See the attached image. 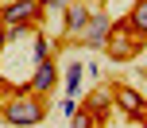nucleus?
<instances>
[{
	"instance_id": "nucleus-3",
	"label": "nucleus",
	"mask_w": 147,
	"mask_h": 128,
	"mask_svg": "<svg viewBox=\"0 0 147 128\" xmlns=\"http://www.w3.org/2000/svg\"><path fill=\"white\" fill-rule=\"evenodd\" d=\"M101 12V4L97 0H70V8L62 12V31H66V39H78L81 27L89 23V16Z\"/></svg>"
},
{
	"instance_id": "nucleus-11",
	"label": "nucleus",
	"mask_w": 147,
	"mask_h": 128,
	"mask_svg": "<svg viewBox=\"0 0 147 128\" xmlns=\"http://www.w3.org/2000/svg\"><path fill=\"white\" fill-rule=\"evenodd\" d=\"M31 43H35V62H39V58H51V39H47L43 31H35Z\"/></svg>"
},
{
	"instance_id": "nucleus-1",
	"label": "nucleus",
	"mask_w": 147,
	"mask_h": 128,
	"mask_svg": "<svg viewBox=\"0 0 147 128\" xmlns=\"http://www.w3.org/2000/svg\"><path fill=\"white\" fill-rule=\"evenodd\" d=\"M4 124H12V128H35V124H43V116H47V105H43V97L39 93H31V89H20V93H12V97L4 101Z\"/></svg>"
},
{
	"instance_id": "nucleus-7",
	"label": "nucleus",
	"mask_w": 147,
	"mask_h": 128,
	"mask_svg": "<svg viewBox=\"0 0 147 128\" xmlns=\"http://www.w3.org/2000/svg\"><path fill=\"white\" fill-rule=\"evenodd\" d=\"M112 101H116V109L124 116H147V105H143V97L132 89V85H120L116 93H112Z\"/></svg>"
},
{
	"instance_id": "nucleus-13",
	"label": "nucleus",
	"mask_w": 147,
	"mask_h": 128,
	"mask_svg": "<svg viewBox=\"0 0 147 128\" xmlns=\"http://www.w3.org/2000/svg\"><path fill=\"white\" fill-rule=\"evenodd\" d=\"M39 4H43L47 12H66V8H70V0H39Z\"/></svg>"
},
{
	"instance_id": "nucleus-8",
	"label": "nucleus",
	"mask_w": 147,
	"mask_h": 128,
	"mask_svg": "<svg viewBox=\"0 0 147 128\" xmlns=\"http://www.w3.org/2000/svg\"><path fill=\"white\" fill-rule=\"evenodd\" d=\"M128 27L136 31V35H147V0H136V8H132V20H128Z\"/></svg>"
},
{
	"instance_id": "nucleus-12",
	"label": "nucleus",
	"mask_w": 147,
	"mask_h": 128,
	"mask_svg": "<svg viewBox=\"0 0 147 128\" xmlns=\"http://www.w3.org/2000/svg\"><path fill=\"white\" fill-rule=\"evenodd\" d=\"M93 124H97L93 109H81V113H74V116H70V128H93Z\"/></svg>"
},
{
	"instance_id": "nucleus-4",
	"label": "nucleus",
	"mask_w": 147,
	"mask_h": 128,
	"mask_svg": "<svg viewBox=\"0 0 147 128\" xmlns=\"http://www.w3.org/2000/svg\"><path fill=\"white\" fill-rule=\"evenodd\" d=\"M140 43L143 39L136 35H124V23H112V31H109V43H105V51H109V58H116V62H124V58H132L136 51H140Z\"/></svg>"
},
{
	"instance_id": "nucleus-5",
	"label": "nucleus",
	"mask_w": 147,
	"mask_h": 128,
	"mask_svg": "<svg viewBox=\"0 0 147 128\" xmlns=\"http://www.w3.org/2000/svg\"><path fill=\"white\" fill-rule=\"evenodd\" d=\"M43 16V4L39 0H12L8 8H0V23H39Z\"/></svg>"
},
{
	"instance_id": "nucleus-10",
	"label": "nucleus",
	"mask_w": 147,
	"mask_h": 128,
	"mask_svg": "<svg viewBox=\"0 0 147 128\" xmlns=\"http://www.w3.org/2000/svg\"><path fill=\"white\" fill-rule=\"evenodd\" d=\"M27 35H35V23H8V31L0 35V43H16V39H27Z\"/></svg>"
},
{
	"instance_id": "nucleus-6",
	"label": "nucleus",
	"mask_w": 147,
	"mask_h": 128,
	"mask_svg": "<svg viewBox=\"0 0 147 128\" xmlns=\"http://www.w3.org/2000/svg\"><path fill=\"white\" fill-rule=\"evenodd\" d=\"M54 85H58V66H54L51 58H39L35 70H31V78H27V89L39 93V97H47Z\"/></svg>"
},
{
	"instance_id": "nucleus-9",
	"label": "nucleus",
	"mask_w": 147,
	"mask_h": 128,
	"mask_svg": "<svg viewBox=\"0 0 147 128\" xmlns=\"http://www.w3.org/2000/svg\"><path fill=\"white\" fill-rule=\"evenodd\" d=\"M66 97H78L81 93V62H66Z\"/></svg>"
},
{
	"instance_id": "nucleus-14",
	"label": "nucleus",
	"mask_w": 147,
	"mask_h": 128,
	"mask_svg": "<svg viewBox=\"0 0 147 128\" xmlns=\"http://www.w3.org/2000/svg\"><path fill=\"white\" fill-rule=\"evenodd\" d=\"M74 113H78V101H74V97H62V116H74Z\"/></svg>"
},
{
	"instance_id": "nucleus-2",
	"label": "nucleus",
	"mask_w": 147,
	"mask_h": 128,
	"mask_svg": "<svg viewBox=\"0 0 147 128\" xmlns=\"http://www.w3.org/2000/svg\"><path fill=\"white\" fill-rule=\"evenodd\" d=\"M109 31H112V20H109V12H93L89 16V23L81 27V35H78V43L81 47H89V51H105V43H109Z\"/></svg>"
}]
</instances>
